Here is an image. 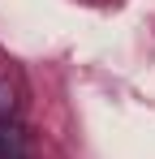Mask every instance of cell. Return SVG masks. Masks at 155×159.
I'll return each instance as SVG.
<instances>
[{"instance_id": "6da1fadb", "label": "cell", "mask_w": 155, "mask_h": 159, "mask_svg": "<svg viewBox=\"0 0 155 159\" xmlns=\"http://www.w3.org/2000/svg\"><path fill=\"white\" fill-rule=\"evenodd\" d=\"M0 159H30L26 133L17 129V125H0Z\"/></svg>"}, {"instance_id": "7a4b0ae2", "label": "cell", "mask_w": 155, "mask_h": 159, "mask_svg": "<svg viewBox=\"0 0 155 159\" xmlns=\"http://www.w3.org/2000/svg\"><path fill=\"white\" fill-rule=\"evenodd\" d=\"M13 112H17V90L9 78H0V125H13Z\"/></svg>"}]
</instances>
